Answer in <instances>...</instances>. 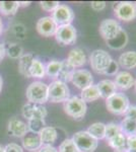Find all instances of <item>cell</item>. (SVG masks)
<instances>
[{"label": "cell", "instance_id": "1", "mask_svg": "<svg viewBox=\"0 0 136 152\" xmlns=\"http://www.w3.org/2000/svg\"><path fill=\"white\" fill-rule=\"evenodd\" d=\"M90 64L91 69L98 74L104 75H116L118 73L119 65L118 62L113 60L111 55L105 50H98L93 51L90 56Z\"/></svg>", "mask_w": 136, "mask_h": 152}, {"label": "cell", "instance_id": "2", "mask_svg": "<svg viewBox=\"0 0 136 152\" xmlns=\"http://www.w3.org/2000/svg\"><path fill=\"white\" fill-rule=\"evenodd\" d=\"M26 96L29 102L44 104L48 102V85L41 81L32 82L26 88Z\"/></svg>", "mask_w": 136, "mask_h": 152}, {"label": "cell", "instance_id": "3", "mask_svg": "<svg viewBox=\"0 0 136 152\" xmlns=\"http://www.w3.org/2000/svg\"><path fill=\"white\" fill-rule=\"evenodd\" d=\"M106 107L108 111L114 115H125L128 107H130L129 99L125 94L117 91L115 94L106 99Z\"/></svg>", "mask_w": 136, "mask_h": 152}, {"label": "cell", "instance_id": "4", "mask_svg": "<svg viewBox=\"0 0 136 152\" xmlns=\"http://www.w3.org/2000/svg\"><path fill=\"white\" fill-rule=\"evenodd\" d=\"M72 141L79 152H95L99 146V141L87 131H79L73 135Z\"/></svg>", "mask_w": 136, "mask_h": 152}, {"label": "cell", "instance_id": "5", "mask_svg": "<svg viewBox=\"0 0 136 152\" xmlns=\"http://www.w3.org/2000/svg\"><path fill=\"white\" fill-rule=\"evenodd\" d=\"M64 112L67 116L73 118L75 120L81 119L85 116L87 111V105L80 97L72 96L64 102Z\"/></svg>", "mask_w": 136, "mask_h": 152}, {"label": "cell", "instance_id": "6", "mask_svg": "<svg viewBox=\"0 0 136 152\" xmlns=\"http://www.w3.org/2000/svg\"><path fill=\"white\" fill-rule=\"evenodd\" d=\"M70 97V90L66 83L55 80L48 85V99L51 102H65Z\"/></svg>", "mask_w": 136, "mask_h": 152}, {"label": "cell", "instance_id": "7", "mask_svg": "<svg viewBox=\"0 0 136 152\" xmlns=\"http://www.w3.org/2000/svg\"><path fill=\"white\" fill-rule=\"evenodd\" d=\"M122 31L123 28L120 26V23L113 18L104 19L100 24V28H99L101 36L106 42L112 41L113 39L119 36Z\"/></svg>", "mask_w": 136, "mask_h": 152}, {"label": "cell", "instance_id": "8", "mask_svg": "<svg viewBox=\"0 0 136 152\" xmlns=\"http://www.w3.org/2000/svg\"><path fill=\"white\" fill-rule=\"evenodd\" d=\"M114 13L120 20L131 21L136 18V5L130 1L118 2L114 5Z\"/></svg>", "mask_w": 136, "mask_h": 152}, {"label": "cell", "instance_id": "9", "mask_svg": "<svg viewBox=\"0 0 136 152\" xmlns=\"http://www.w3.org/2000/svg\"><path fill=\"white\" fill-rule=\"evenodd\" d=\"M55 39L59 44L64 46L72 45L76 42L77 39V31L72 24L60 26L57 28L55 33Z\"/></svg>", "mask_w": 136, "mask_h": 152}, {"label": "cell", "instance_id": "10", "mask_svg": "<svg viewBox=\"0 0 136 152\" xmlns=\"http://www.w3.org/2000/svg\"><path fill=\"white\" fill-rule=\"evenodd\" d=\"M52 18L58 26L71 24L74 19V12L70 6L66 4H59L52 13Z\"/></svg>", "mask_w": 136, "mask_h": 152}, {"label": "cell", "instance_id": "11", "mask_svg": "<svg viewBox=\"0 0 136 152\" xmlns=\"http://www.w3.org/2000/svg\"><path fill=\"white\" fill-rule=\"evenodd\" d=\"M23 116L26 118L28 121L34 119H41L45 120L47 117V109L43 104H32V102H28L23 107Z\"/></svg>", "mask_w": 136, "mask_h": 152}, {"label": "cell", "instance_id": "12", "mask_svg": "<svg viewBox=\"0 0 136 152\" xmlns=\"http://www.w3.org/2000/svg\"><path fill=\"white\" fill-rule=\"evenodd\" d=\"M71 82H72V84L75 87L82 90L87 86H90V85L93 84V77L88 70L85 69L75 70L73 73Z\"/></svg>", "mask_w": 136, "mask_h": 152}, {"label": "cell", "instance_id": "13", "mask_svg": "<svg viewBox=\"0 0 136 152\" xmlns=\"http://www.w3.org/2000/svg\"><path fill=\"white\" fill-rule=\"evenodd\" d=\"M58 26L52 16H44L37 23V31L43 37H52L55 35Z\"/></svg>", "mask_w": 136, "mask_h": 152}, {"label": "cell", "instance_id": "14", "mask_svg": "<svg viewBox=\"0 0 136 152\" xmlns=\"http://www.w3.org/2000/svg\"><path fill=\"white\" fill-rule=\"evenodd\" d=\"M7 130H8L10 136L17 137V138L24 137L29 132L28 125L17 118H12L8 122V129Z\"/></svg>", "mask_w": 136, "mask_h": 152}, {"label": "cell", "instance_id": "15", "mask_svg": "<svg viewBox=\"0 0 136 152\" xmlns=\"http://www.w3.org/2000/svg\"><path fill=\"white\" fill-rule=\"evenodd\" d=\"M134 81L135 79L131 73L127 72V71H121L115 75L114 83H115L117 89L128 90L132 86H134Z\"/></svg>", "mask_w": 136, "mask_h": 152}, {"label": "cell", "instance_id": "16", "mask_svg": "<svg viewBox=\"0 0 136 152\" xmlns=\"http://www.w3.org/2000/svg\"><path fill=\"white\" fill-rule=\"evenodd\" d=\"M66 60H67L74 68H77V67H81V66L85 65L86 63V61H87V58H86V55L82 49L74 48L72 50H70Z\"/></svg>", "mask_w": 136, "mask_h": 152}, {"label": "cell", "instance_id": "17", "mask_svg": "<svg viewBox=\"0 0 136 152\" xmlns=\"http://www.w3.org/2000/svg\"><path fill=\"white\" fill-rule=\"evenodd\" d=\"M39 137L42 142V145H50L52 146L57 141L58 138V132L54 127L46 126L39 133Z\"/></svg>", "mask_w": 136, "mask_h": 152}, {"label": "cell", "instance_id": "18", "mask_svg": "<svg viewBox=\"0 0 136 152\" xmlns=\"http://www.w3.org/2000/svg\"><path fill=\"white\" fill-rule=\"evenodd\" d=\"M118 65L126 70H131L136 68V52L135 51H127L120 55L118 59Z\"/></svg>", "mask_w": 136, "mask_h": 152}, {"label": "cell", "instance_id": "19", "mask_svg": "<svg viewBox=\"0 0 136 152\" xmlns=\"http://www.w3.org/2000/svg\"><path fill=\"white\" fill-rule=\"evenodd\" d=\"M96 86L99 88V91L101 94V97L107 99L110 96H112L113 94H115L117 92V87H116L115 83L113 80L110 79H104L102 81H100L96 84Z\"/></svg>", "mask_w": 136, "mask_h": 152}, {"label": "cell", "instance_id": "20", "mask_svg": "<svg viewBox=\"0 0 136 152\" xmlns=\"http://www.w3.org/2000/svg\"><path fill=\"white\" fill-rule=\"evenodd\" d=\"M108 144L112 147L115 152H128L127 149V137L122 133L116 135L112 139L108 140Z\"/></svg>", "mask_w": 136, "mask_h": 152}, {"label": "cell", "instance_id": "21", "mask_svg": "<svg viewBox=\"0 0 136 152\" xmlns=\"http://www.w3.org/2000/svg\"><path fill=\"white\" fill-rule=\"evenodd\" d=\"M74 71H75V68H74L67 60H64L62 61L61 69L59 71L57 78H58L59 81H61L63 83H67L69 81H71V79H72Z\"/></svg>", "mask_w": 136, "mask_h": 152}, {"label": "cell", "instance_id": "22", "mask_svg": "<svg viewBox=\"0 0 136 152\" xmlns=\"http://www.w3.org/2000/svg\"><path fill=\"white\" fill-rule=\"evenodd\" d=\"M23 146L26 150L34 152L37 151L42 147V142L40 140V137L38 134L33 135H26L23 138Z\"/></svg>", "mask_w": 136, "mask_h": 152}, {"label": "cell", "instance_id": "23", "mask_svg": "<svg viewBox=\"0 0 136 152\" xmlns=\"http://www.w3.org/2000/svg\"><path fill=\"white\" fill-rule=\"evenodd\" d=\"M80 99L85 102H93L101 99V94L99 91V88L96 84H91L85 89L81 90Z\"/></svg>", "mask_w": 136, "mask_h": 152}, {"label": "cell", "instance_id": "24", "mask_svg": "<svg viewBox=\"0 0 136 152\" xmlns=\"http://www.w3.org/2000/svg\"><path fill=\"white\" fill-rule=\"evenodd\" d=\"M119 126L122 134L126 137L136 136V120L125 117Z\"/></svg>", "mask_w": 136, "mask_h": 152}, {"label": "cell", "instance_id": "25", "mask_svg": "<svg viewBox=\"0 0 136 152\" xmlns=\"http://www.w3.org/2000/svg\"><path fill=\"white\" fill-rule=\"evenodd\" d=\"M34 57L32 54H24L19 58L18 61V70L21 72V74H23L24 77L26 78H31L29 75V68L31 65L33 63Z\"/></svg>", "mask_w": 136, "mask_h": 152}, {"label": "cell", "instance_id": "26", "mask_svg": "<svg viewBox=\"0 0 136 152\" xmlns=\"http://www.w3.org/2000/svg\"><path fill=\"white\" fill-rule=\"evenodd\" d=\"M86 131L90 133L91 136L96 140H102L105 139L106 135V124L101 123V122H96V123L91 124Z\"/></svg>", "mask_w": 136, "mask_h": 152}, {"label": "cell", "instance_id": "27", "mask_svg": "<svg viewBox=\"0 0 136 152\" xmlns=\"http://www.w3.org/2000/svg\"><path fill=\"white\" fill-rule=\"evenodd\" d=\"M106 43H107V45L111 49H113V50H121V49L124 48L128 43L127 33L123 29V31L120 33L119 36L116 37L115 39H113L112 41L106 42Z\"/></svg>", "mask_w": 136, "mask_h": 152}, {"label": "cell", "instance_id": "28", "mask_svg": "<svg viewBox=\"0 0 136 152\" xmlns=\"http://www.w3.org/2000/svg\"><path fill=\"white\" fill-rule=\"evenodd\" d=\"M29 75L35 78H43L46 75L45 65L38 59H34L29 68Z\"/></svg>", "mask_w": 136, "mask_h": 152}, {"label": "cell", "instance_id": "29", "mask_svg": "<svg viewBox=\"0 0 136 152\" xmlns=\"http://www.w3.org/2000/svg\"><path fill=\"white\" fill-rule=\"evenodd\" d=\"M19 7L18 1H0V12L3 15H13Z\"/></svg>", "mask_w": 136, "mask_h": 152}, {"label": "cell", "instance_id": "30", "mask_svg": "<svg viewBox=\"0 0 136 152\" xmlns=\"http://www.w3.org/2000/svg\"><path fill=\"white\" fill-rule=\"evenodd\" d=\"M61 65H62V61H57L52 60L45 66L46 75L51 78H57L59 71L61 69Z\"/></svg>", "mask_w": 136, "mask_h": 152}, {"label": "cell", "instance_id": "31", "mask_svg": "<svg viewBox=\"0 0 136 152\" xmlns=\"http://www.w3.org/2000/svg\"><path fill=\"white\" fill-rule=\"evenodd\" d=\"M46 127L45 120H41V119H34V120H29L28 123V128L29 131L33 132L35 134H38Z\"/></svg>", "mask_w": 136, "mask_h": 152}, {"label": "cell", "instance_id": "32", "mask_svg": "<svg viewBox=\"0 0 136 152\" xmlns=\"http://www.w3.org/2000/svg\"><path fill=\"white\" fill-rule=\"evenodd\" d=\"M122 133L120 129V126L116 123H109L108 125H106V135H105V139L106 140H110L113 137H115L116 135Z\"/></svg>", "mask_w": 136, "mask_h": 152}, {"label": "cell", "instance_id": "33", "mask_svg": "<svg viewBox=\"0 0 136 152\" xmlns=\"http://www.w3.org/2000/svg\"><path fill=\"white\" fill-rule=\"evenodd\" d=\"M58 152H79L72 139H65L60 144Z\"/></svg>", "mask_w": 136, "mask_h": 152}, {"label": "cell", "instance_id": "34", "mask_svg": "<svg viewBox=\"0 0 136 152\" xmlns=\"http://www.w3.org/2000/svg\"><path fill=\"white\" fill-rule=\"evenodd\" d=\"M6 53L8 54V56L10 58L18 59L23 56V48H21V46L16 45V44H12L11 46H9Z\"/></svg>", "mask_w": 136, "mask_h": 152}, {"label": "cell", "instance_id": "35", "mask_svg": "<svg viewBox=\"0 0 136 152\" xmlns=\"http://www.w3.org/2000/svg\"><path fill=\"white\" fill-rule=\"evenodd\" d=\"M59 2L58 1H41L40 2V5L41 8L43 10H45L47 12H53L57 7L59 6Z\"/></svg>", "mask_w": 136, "mask_h": 152}, {"label": "cell", "instance_id": "36", "mask_svg": "<svg viewBox=\"0 0 136 152\" xmlns=\"http://www.w3.org/2000/svg\"><path fill=\"white\" fill-rule=\"evenodd\" d=\"M4 152H24V150L18 144L9 143L4 147Z\"/></svg>", "mask_w": 136, "mask_h": 152}, {"label": "cell", "instance_id": "37", "mask_svg": "<svg viewBox=\"0 0 136 152\" xmlns=\"http://www.w3.org/2000/svg\"><path fill=\"white\" fill-rule=\"evenodd\" d=\"M128 152H136V136L127 137Z\"/></svg>", "mask_w": 136, "mask_h": 152}, {"label": "cell", "instance_id": "38", "mask_svg": "<svg viewBox=\"0 0 136 152\" xmlns=\"http://www.w3.org/2000/svg\"><path fill=\"white\" fill-rule=\"evenodd\" d=\"M90 6L95 11H101L106 8L107 3H106L105 1H93L90 4Z\"/></svg>", "mask_w": 136, "mask_h": 152}, {"label": "cell", "instance_id": "39", "mask_svg": "<svg viewBox=\"0 0 136 152\" xmlns=\"http://www.w3.org/2000/svg\"><path fill=\"white\" fill-rule=\"evenodd\" d=\"M125 117L136 120V105H130L128 107L127 112L125 113Z\"/></svg>", "mask_w": 136, "mask_h": 152}, {"label": "cell", "instance_id": "40", "mask_svg": "<svg viewBox=\"0 0 136 152\" xmlns=\"http://www.w3.org/2000/svg\"><path fill=\"white\" fill-rule=\"evenodd\" d=\"M39 152H58V150L54 146L50 145H42V147L39 149Z\"/></svg>", "mask_w": 136, "mask_h": 152}, {"label": "cell", "instance_id": "41", "mask_svg": "<svg viewBox=\"0 0 136 152\" xmlns=\"http://www.w3.org/2000/svg\"><path fill=\"white\" fill-rule=\"evenodd\" d=\"M5 54H6L5 47L3 46V44L0 43V61H1L4 57H5Z\"/></svg>", "mask_w": 136, "mask_h": 152}, {"label": "cell", "instance_id": "42", "mask_svg": "<svg viewBox=\"0 0 136 152\" xmlns=\"http://www.w3.org/2000/svg\"><path fill=\"white\" fill-rule=\"evenodd\" d=\"M29 4H31V2L28 1V2H19V6H24V7H26V6H29Z\"/></svg>", "mask_w": 136, "mask_h": 152}, {"label": "cell", "instance_id": "43", "mask_svg": "<svg viewBox=\"0 0 136 152\" xmlns=\"http://www.w3.org/2000/svg\"><path fill=\"white\" fill-rule=\"evenodd\" d=\"M3 31V23H2V19H1V16H0V34L2 33Z\"/></svg>", "mask_w": 136, "mask_h": 152}, {"label": "cell", "instance_id": "44", "mask_svg": "<svg viewBox=\"0 0 136 152\" xmlns=\"http://www.w3.org/2000/svg\"><path fill=\"white\" fill-rule=\"evenodd\" d=\"M2 85H3V81H2V78H1V76H0V92H1V90H2Z\"/></svg>", "mask_w": 136, "mask_h": 152}, {"label": "cell", "instance_id": "45", "mask_svg": "<svg viewBox=\"0 0 136 152\" xmlns=\"http://www.w3.org/2000/svg\"><path fill=\"white\" fill-rule=\"evenodd\" d=\"M0 152H4V146L0 145Z\"/></svg>", "mask_w": 136, "mask_h": 152}, {"label": "cell", "instance_id": "46", "mask_svg": "<svg viewBox=\"0 0 136 152\" xmlns=\"http://www.w3.org/2000/svg\"><path fill=\"white\" fill-rule=\"evenodd\" d=\"M134 87H135V91H136V79H135V81H134Z\"/></svg>", "mask_w": 136, "mask_h": 152}, {"label": "cell", "instance_id": "47", "mask_svg": "<svg viewBox=\"0 0 136 152\" xmlns=\"http://www.w3.org/2000/svg\"><path fill=\"white\" fill-rule=\"evenodd\" d=\"M34 152H39V151H34Z\"/></svg>", "mask_w": 136, "mask_h": 152}, {"label": "cell", "instance_id": "48", "mask_svg": "<svg viewBox=\"0 0 136 152\" xmlns=\"http://www.w3.org/2000/svg\"><path fill=\"white\" fill-rule=\"evenodd\" d=\"M134 3H135V5H136V2H134Z\"/></svg>", "mask_w": 136, "mask_h": 152}]
</instances>
